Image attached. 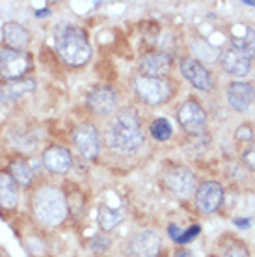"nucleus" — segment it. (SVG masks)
<instances>
[{"mask_svg": "<svg viewBox=\"0 0 255 257\" xmlns=\"http://www.w3.org/2000/svg\"><path fill=\"white\" fill-rule=\"evenodd\" d=\"M134 91L147 104H160L168 101L172 95V88L164 78L157 77H136L134 78Z\"/></svg>", "mask_w": 255, "mask_h": 257, "instance_id": "nucleus-4", "label": "nucleus"}, {"mask_svg": "<svg viewBox=\"0 0 255 257\" xmlns=\"http://www.w3.org/2000/svg\"><path fill=\"white\" fill-rule=\"evenodd\" d=\"M12 172H13V179L19 185H28L32 181V170L30 166L23 161H17L12 164Z\"/></svg>", "mask_w": 255, "mask_h": 257, "instance_id": "nucleus-23", "label": "nucleus"}, {"mask_svg": "<svg viewBox=\"0 0 255 257\" xmlns=\"http://www.w3.org/2000/svg\"><path fill=\"white\" fill-rule=\"evenodd\" d=\"M32 67V60L25 51L0 49V77L6 80H15L23 77Z\"/></svg>", "mask_w": 255, "mask_h": 257, "instance_id": "nucleus-5", "label": "nucleus"}, {"mask_svg": "<svg viewBox=\"0 0 255 257\" xmlns=\"http://www.w3.org/2000/svg\"><path fill=\"white\" fill-rule=\"evenodd\" d=\"M36 88V80L25 78V80H10V82L0 86V99L4 103H13L21 97L28 95Z\"/></svg>", "mask_w": 255, "mask_h": 257, "instance_id": "nucleus-15", "label": "nucleus"}, {"mask_svg": "<svg viewBox=\"0 0 255 257\" xmlns=\"http://www.w3.org/2000/svg\"><path fill=\"white\" fill-rule=\"evenodd\" d=\"M170 56L164 52H153L147 54L146 58L142 60V71L146 73V77H157L160 78L164 73H168L170 69Z\"/></svg>", "mask_w": 255, "mask_h": 257, "instance_id": "nucleus-17", "label": "nucleus"}, {"mask_svg": "<svg viewBox=\"0 0 255 257\" xmlns=\"http://www.w3.org/2000/svg\"><path fill=\"white\" fill-rule=\"evenodd\" d=\"M177 119L181 123V127L185 128L188 135L194 136L201 135L205 131V123H207L203 108L196 101H186L181 104L177 112Z\"/></svg>", "mask_w": 255, "mask_h": 257, "instance_id": "nucleus-6", "label": "nucleus"}, {"mask_svg": "<svg viewBox=\"0 0 255 257\" xmlns=\"http://www.w3.org/2000/svg\"><path fill=\"white\" fill-rule=\"evenodd\" d=\"M223 199V188L216 181H205L203 185H199L196 192V205L201 212L209 214L214 212L220 207Z\"/></svg>", "mask_w": 255, "mask_h": 257, "instance_id": "nucleus-9", "label": "nucleus"}, {"mask_svg": "<svg viewBox=\"0 0 255 257\" xmlns=\"http://www.w3.org/2000/svg\"><path fill=\"white\" fill-rule=\"evenodd\" d=\"M194 183H196V177L186 168H172L164 174L166 188L172 190L175 196H181V198L190 196L192 190H194Z\"/></svg>", "mask_w": 255, "mask_h": 257, "instance_id": "nucleus-8", "label": "nucleus"}, {"mask_svg": "<svg viewBox=\"0 0 255 257\" xmlns=\"http://www.w3.org/2000/svg\"><path fill=\"white\" fill-rule=\"evenodd\" d=\"M125 216L123 209H112V207H101L99 209V225L104 231H110L114 229L115 225L119 224Z\"/></svg>", "mask_w": 255, "mask_h": 257, "instance_id": "nucleus-20", "label": "nucleus"}, {"mask_svg": "<svg viewBox=\"0 0 255 257\" xmlns=\"http://www.w3.org/2000/svg\"><path fill=\"white\" fill-rule=\"evenodd\" d=\"M244 4H248V6H253L255 8V2H253V0H244Z\"/></svg>", "mask_w": 255, "mask_h": 257, "instance_id": "nucleus-32", "label": "nucleus"}, {"mask_svg": "<svg viewBox=\"0 0 255 257\" xmlns=\"http://www.w3.org/2000/svg\"><path fill=\"white\" fill-rule=\"evenodd\" d=\"M236 140H242V142H249V140H253V131L248 127V125H242V127H238L236 128Z\"/></svg>", "mask_w": 255, "mask_h": 257, "instance_id": "nucleus-25", "label": "nucleus"}, {"mask_svg": "<svg viewBox=\"0 0 255 257\" xmlns=\"http://www.w3.org/2000/svg\"><path fill=\"white\" fill-rule=\"evenodd\" d=\"M144 133L140 127V117L134 110H121L110 121L106 128V144L114 151L119 153H133L142 146Z\"/></svg>", "mask_w": 255, "mask_h": 257, "instance_id": "nucleus-1", "label": "nucleus"}, {"mask_svg": "<svg viewBox=\"0 0 255 257\" xmlns=\"http://www.w3.org/2000/svg\"><path fill=\"white\" fill-rule=\"evenodd\" d=\"M199 235V225H192V227H188V231L183 233L181 237H179V244H183V242H188V240H192L194 237H198Z\"/></svg>", "mask_w": 255, "mask_h": 257, "instance_id": "nucleus-26", "label": "nucleus"}, {"mask_svg": "<svg viewBox=\"0 0 255 257\" xmlns=\"http://www.w3.org/2000/svg\"><path fill=\"white\" fill-rule=\"evenodd\" d=\"M242 161H244V164L249 168V170H253V172H255V148L246 149V151H244Z\"/></svg>", "mask_w": 255, "mask_h": 257, "instance_id": "nucleus-27", "label": "nucleus"}, {"mask_svg": "<svg viewBox=\"0 0 255 257\" xmlns=\"http://www.w3.org/2000/svg\"><path fill=\"white\" fill-rule=\"evenodd\" d=\"M34 214L45 225L62 224L67 216V203L64 194L56 188L45 187L34 196Z\"/></svg>", "mask_w": 255, "mask_h": 257, "instance_id": "nucleus-3", "label": "nucleus"}, {"mask_svg": "<svg viewBox=\"0 0 255 257\" xmlns=\"http://www.w3.org/2000/svg\"><path fill=\"white\" fill-rule=\"evenodd\" d=\"M17 201H19V190L15 179L8 174H0V205L12 209L17 205Z\"/></svg>", "mask_w": 255, "mask_h": 257, "instance_id": "nucleus-19", "label": "nucleus"}, {"mask_svg": "<svg viewBox=\"0 0 255 257\" xmlns=\"http://www.w3.org/2000/svg\"><path fill=\"white\" fill-rule=\"evenodd\" d=\"M181 71L188 82L198 88V90H211L212 88V77L211 73L205 69L203 64H199L198 60L194 58H185L181 62Z\"/></svg>", "mask_w": 255, "mask_h": 257, "instance_id": "nucleus-12", "label": "nucleus"}, {"mask_svg": "<svg viewBox=\"0 0 255 257\" xmlns=\"http://www.w3.org/2000/svg\"><path fill=\"white\" fill-rule=\"evenodd\" d=\"M73 142L84 159H95L99 155V135L89 123H82L73 131Z\"/></svg>", "mask_w": 255, "mask_h": 257, "instance_id": "nucleus-7", "label": "nucleus"}, {"mask_svg": "<svg viewBox=\"0 0 255 257\" xmlns=\"http://www.w3.org/2000/svg\"><path fill=\"white\" fill-rule=\"evenodd\" d=\"M223 257H249V253L244 244H240V242H231V244L225 246Z\"/></svg>", "mask_w": 255, "mask_h": 257, "instance_id": "nucleus-24", "label": "nucleus"}, {"mask_svg": "<svg viewBox=\"0 0 255 257\" xmlns=\"http://www.w3.org/2000/svg\"><path fill=\"white\" fill-rule=\"evenodd\" d=\"M56 51L67 65H84L91 56V47L84 30L77 26H65L56 36Z\"/></svg>", "mask_w": 255, "mask_h": 257, "instance_id": "nucleus-2", "label": "nucleus"}, {"mask_svg": "<svg viewBox=\"0 0 255 257\" xmlns=\"http://www.w3.org/2000/svg\"><path fill=\"white\" fill-rule=\"evenodd\" d=\"M233 47L246 54L249 60L255 58V30L248 28L242 38H233Z\"/></svg>", "mask_w": 255, "mask_h": 257, "instance_id": "nucleus-21", "label": "nucleus"}, {"mask_svg": "<svg viewBox=\"0 0 255 257\" xmlns=\"http://www.w3.org/2000/svg\"><path fill=\"white\" fill-rule=\"evenodd\" d=\"M43 162L54 174H65L71 168V153L65 148H51L45 151Z\"/></svg>", "mask_w": 255, "mask_h": 257, "instance_id": "nucleus-16", "label": "nucleus"}, {"mask_svg": "<svg viewBox=\"0 0 255 257\" xmlns=\"http://www.w3.org/2000/svg\"><path fill=\"white\" fill-rule=\"evenodd\" d=\"M227 101L236 112H246L255 101V88L248 82H233L227 90Z\"/></svg>", "mask_w": 255, "mask_h": 257, "instance_id": "nucleus-13", "label": "nucleus"}, {"mask_svg": "<svg viewBox=\"0 0 255 257\" xmlns=\"http://www.w3.org/2000/svg\"><path fill=\"white\" fill-rule=\"evenodd\" d=\"M170 235H172V238H173V240H179V237H181V235H183V231H181V229H179L177 225H172V227H170Z\"/></svg>", "mask_w": 255, "mask_h": 257, "instance_id": "nucleus-30", "label": "nucleus"}, {"mask_svg": "<svg viewBox=\"0 0 255 257\" xmlns=\"http://www.w3.org/2000/svg\"><path fill=\"white\" fill-rule=\"evenodd\" d=\"M162 248V240L155 231H140L136 233L131 240V253L134 257H157Z\"/></svg>", "mask_w": 255, "mask_h": 257, "instance_id": "nucleus-11", "label": "nucleus"}, {"mask_svg": "<svg viewBox=\"0 0 255 257\" xmlns=\"http://www.w3.org/2000/svg\"><path fill=\"white\" fill-rule=\"evenodd\" d=\"M2 36H4V43L15 51H21L23 47H26L28 39H30L26 28H23L17 23H6L2 26Z\"/></svg>", "mask_w": 255, "mask_h": 257, "instance_id": "nucleus-18", "label": "nucleus"}, {"mask_svg": "<svg viewBox=\"0 0 255 257\" xmlns=\"http://www.w3.org/2000/svg\"><path fill=\"white\" fill-rule=\"evenodd\" d=\"M235 225H236V227H240V229H248L249 225H251V222H249L248 218H236Z\"/></svg>", "mask_w": 255, "mask_h": 257, "instance_id": "nucleus-29", "label": "nucleus"}, {"mask_svg": "<svg viewBox=\"0 0 255 257\" xmlns=\"http://www.w3.org/2000/svg\"><path fill=\"white\" fill-rule=\"evenodd\" d=\"M106 246H108V238H102L101 235L91 240V248L93 250H106Z\"/></svg>", "mask_w": 255, "mask_h": 257, "instance_id": "nucleus-28", "label": "nucleus"}, {"mask_svg": "<svg viewBox=\"0 0 255 257\" xmlns=\"http://www.w3.org/2000/svg\"><path fill=\"white\" fill-rule=\"evenodd\" d=\"M249 62H251V60H249L246 54H242L238 49H235V47H231V49H227V51H223L222 56H220V64H222V67L227 71V73L235 75V77H242V75L248 73Z\"/></svg>", "mask_w": 255, "mask_h": 257, "instance_id": "nucleus-14", "label": "nucleus"}, {"mask_svg": "<svg viewBox=\"0 0 255 257\" xmlns=\"http://www.w3.org/2000/svg\"><path fill=\"white\" fill-rule=\"evenodd\" d=\"M175 257H194V253H192L190 250H179L177 253H175Z\"/></svg>", "mask_w": 255, "mask_h": 257, "instance_id": "nucleus-31", "label": "nucleus"}, {"mask_svg": "<svg viewBox=\"0 0 255 257\" xmlns=\"http://www.w3.org/2000/svg\"><path fill=\"white\" fill-rule=\"evenodd\" d=\"M151 136L159 142H166L172 136V125H170V121L164 119V117L155 119L153 125H151Z\"/></svg>", "mask_w": 255, "mask_h": 257, "instance_id": "nucleus-22", "label": "nucleus"}, {"mask_svg": "<svg viewBox=\"0 0 255 257\" xmlns=\"http://www.w3.org/2000/svg\"><path fill=\"white\" fill-rule=\"evenodd\" d=\"M86 103H88L91 112H95L99 116H106V114L115 110L117 97H115V91L110 86H97L88 93Z\"/></svg>", "mask_w": 255, "mask_h": 257, "instance_id": "nucleus-10", "label": "nucleus"}]
</instances>
